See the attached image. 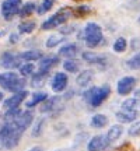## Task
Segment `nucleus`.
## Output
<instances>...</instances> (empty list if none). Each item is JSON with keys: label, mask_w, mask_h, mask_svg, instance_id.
<instances>
[{"label": "nucleus", "mask_w": 140, "mask_h": 151, "mask_svg": "<svg viewBox=\"0 0 140 151\" xmlns=\"http://www.w3.org/2000/svg\"><path fill=\"white\" fill-rule=\"evenodd\" d=\"M24 87H25V80H24V78H17L14 83H11L10 87H9L7 90L11 92H18V91H22Z\"/></svg>", "instance_id": "obj_23"}, {"label": "nucleus", "mask_w": 140, "mask_h": 151, "mask_svg": "<svg viewBox=\"0 0 140 151\" xmlns=\"http://www.w3.org/2000/svg\"><path fill=\"white\" fill-rule=\"evenodd\" d=\"M1 98H3V94H1V92H0V101H1Z\"/></svg>", "instance_id": "obj_39"}, {"label": "nucleus", "mask_w": 140, "mask_h": 151, "mask_svg": "<svg viewBox=\"0 0 140 151\" xmlns=\"http://www.w3.org/2000/svg\"><path fill=\"white\" fill-rule=\"evenodd\" d=\"M102 29L95 22H88L84 28V39L88 48H95L102 42Z\"/></svg>", "instance_id": "obj_1"}, {"label": "nucleus", "mask_w": 140, "mask_h": 151, "mask_svg": "<svg viewBox=\"0 0 140 151\" xmlns=\"http://www.w3.org/2000/svg\"><path fill=\"white\" fill-rule=\"evenodd\" d=\"M109 92H111V88H109L108 86H102V87H100V88L94 87L92 95H91V98H90L88 102L91 104V106L97 108V106H100V105H101V104L108 98Z\"/></svg>", "instance_id": "obj_2"}, {"label": "nucleus", "mask_w": 140, "mask_h": 151, "mask_svg": "<svg viewBox=\"0 0 140 151\" xmlns=\"http://www.w3.org/2000/svg\"><path fill=\"white\" fill-rule=\"evenodd\" d=\"M17 78H18V76H17L14 71H7V73H4V74H1L0 84H1V87H3L4 90H7V88L10 87L11 83H14Z\"/></svg>", "instance_id": "obj_15"}, {"label": "nucleus", "mask_w": 140, "mask_h": 151, "mask_svg": "<svg viewBox=\"0 0 140 151\" xmlns=\"http://www.w3.org/2000/svg\"><path fill=\"white\" fill-rule=\"evenodd\" d=\"M126 46H128L126 39H125V38H118V39L115 41V43H113V50L118 52V53H122V52H125Z\"/></svg>", "instance_id": "obj_29"}, {"label": "nucleus", "mask_w": 140, "mask_h": 151, "mask_svg": "<svg viewBox=\"0 0 140 151\" xmlns=\"http://www.w3.org/2000/svg\"><path fill=\"white\" fill-rule=\"evenodd\" d=\"M20 56H21V59L27 60V62H32V60L42 59V52H39V50H27V52L21 53Z\"/></svg>", "instance_id": "obj_19"}, {"label": "nucleus", "mask_w": 140, "mask_h": 151, "mask_svg": "<svg viewBox=\"0 0 140 151\" xmlns=\"http://www.w3.org/2000/svg\"><path fill=\"white\" fill-rule=\"evenodd\" d=\"M46 77H48V71H38L37 74L34 76L32 78V87H42L43 83H45V80H46Z\"/></svg>", "instance_id": "obj_21"}, {"label": "nucleus", "mask_w": 140, "mask_h": 151, "mask_svg": "<svg viewBox=\"0 0 140 151\" xmlns=\"http://www.w3.org/2000/svg\"><path fill=\"white\" fill-rule=\"evenodd\" d=\"M20 63H21V56H16L11 52H6L1 56V66L4 69H16V67H20Z\"/></svg>", "instance_id": "obj_7"}, {"label": "nucleus", "mask_w": 140, "mask_h": 151, "mask_svg": "<svg viewBox=\"0 0 140 151\" xmlns=\"http://www.w3.org/2000/svg\"><path fill=\"white\" fill-rule=\"evenodd\" d=\"M17 39H18V37H17L16 34H11V35H10V42L11 43H16Z\"/></svg>", "instance_id": "obj_36"}, {"label": "nucleus", "mask_w": 140, "mask_h": 151, "mask_svg": "<svg viewBox=\"0 0 140 151\" xmlns=\"http://www.w3.org/2000/svg\"><path fill=\"white\" fill-rule=\"evenodd\" d=\"M67 86V76L65 73H56L52 80V90L55 92H62Z\"/></svg>", "instance_id": "obj_10"}, {"label": "nucleus", "mask_w": 140, "mask_h": 151, "mask_svg": "<svg viewBox=\"0 0 140 151\" xmlns=\"http://www.w3.org/2000/svg\"><path fill=\"white\" fill-rule=\"evenodd\" d=\"M20 113H21V111L18 109V106L17 108H10V109H7V112L4 115V119L6 120H14Z\"/></svg>", "instance_id": "obj_32"}, {"label": "nucleus", "mask_w": 140, "mask_h": 151, "mask_svg": "<svg viewBox=\"0 0 140 151\" xmlns=\"http://www.w3.org/2000/svg\"><path fill=\"white\" fill-rule=\"evenodd\" d=\"M122 133H123V127L121 126V124H113L111 129L108 130L107 133V137L109 141H116L122 136Z\"/></svg>", "instance_id": "obj_17"}, {"label": "nucleus", "mask_w": 140, "mask_h": 151, "mask_svg": "<svg viewBox=\"0 0 140 151\" xmlns=\"http://www.w3.org/2000/svg\"><path fill=\"white\" fill-rule=\"evenodd\" d=\"M63 42V37L62 35H51L46 41V48H55L59 43Z\"/></svg>", "instance_id": "obj_28"}, {"label": "nucleus", "mask_w": 140, "mask_h": 151, "mask_svg": "<svg viewBox=\"0 0 140 151\" xmlns=\"http://www.w3.org/2000/svg\"><path fill=\"white\" fill-rule=\"evenodd\" d=\"M92 80V71L91 70H83L80 74L77 76V84L80 87H87Z\"/></svg>", "instance_id": "obj_16"}, {"label": "nucleus", "mask_w": 140, "mask_h": 151, "mask_svg": "<svg viewBox=\"0 0 140 151\" xmlns=\"http://www.w3.org/2000/svg\"><path fill=\"white\" fill-rule=\"evenodd\" d=\"M126 65L129 66L130 69H133V70H140V52L137 55H135L133 58H130L126 62Z\"/></svg>", "instance_id": "obj_30"}, {"label": "nucleus", "mask_w": 140, "mask_h": 151, "mask_svg": "<svg viewBox=\"0 0 140 151\" xmlns=\"http://www.w3.org/2000/svg\"><path fill=\"white\" fill-rule=\"evenodd\" d=\"M28 95V91H25V90H22V91H18V92H14V95L13 97H10L9 99H6L4 101V108L6 109H10V108H17L20 104L25 99V97Z\"/></svg>", "instance_id": "obj_8"}, {"label": "nucleus", "mask_w": 140, "mask_h": 151, "mask_svg": "<svg viewBox=\"0 0 140 151\" xmlns=\"http://www.w3.org/2000/svg\"><path fill=\"white\" fill-rule=\"evenodd\" d=\"M69 18V13L66 11H60V13H56L55 16H52L51 18H48L46 21L42 24V29H52V28H56L58 25H62L63 22L67 21Z\"/></svg>", "instance_id": "obj_3"}, {"label": "nucleus", "mask_w": 140, "mask_h": 151, "mask_svg": "<svg viewBox=\"0 0 140 151\" xmlns=\"http://www.w3.org/2000/svg\"><path fill=\"white\" fill-rule=\"evenodd\" d=\"M32 120H34V115L31 112H28V111L27 112H21L16 119H14L16 124L22 130V132H25V130L30 127V124L32 123Z\"/></svg>", "instance_id": "obj_9"}, {"label": "nucleus", "mask_w": 140, "mask_h": 151, "mask_svg": "<svg viewBox=\"0 0 140 151\" xmlns=\"http://www.w3.org/2000/svg\"><path fill=\"white\" fill-rule=\"evenodd\" d=\"M0 80H1V74H0Z\"/></svg>", "instance_id": "obj_40"}, {"label": "nucleus", "mask_w": 140, "mask_h": 151, "mask_svg": "<svg viewBox=\"0 0 140 151\" xmlns=\"http://www.w3.org/2000/svg\"><path fill=\"white\" fill-rule=\"evenodd\" d=\"M139 118V112L137 111H122V112L116 113V119H118L121 123H129L133 122Z\"/></svg>", "instance_id": "obj_11"}, {"label": "nucleus", "mask_w": 140, "mask_h": 151, "mask_svg": "<svg viewBox=\"0 0 140 151\" xmlns=\"http://www.w3.org/2000/svg\"><path fill=\"white\" fill-rule=\"evenodd\" d=\"M109 143L111 141L108 140L107 136H102V134L94 136V137H91V140L88 141L87 150L88 151H104L109 146Z\"/></svg>", "instance_id": "obj_4"}, {"label": "nucleus", "mask_w": 140, "mask_h": 151, "mask_svg": "<svg viewBox=\"0 0 140 151\" xmlns=\"http://www.w3.org/2000/svg\"><path fill=\"white\" fill-rule=\"evenodd\" d=\"M83 59L87 60L88 63H97V65H100L104 60V58L100 56V55L92 53V52H84V53H83Z\"/></svg>", "instance_id": "obj_22"}, {"label": "nucleus", "mask_w": 140, "mask_h": 151, "mask_svg": "<svg viewBox=\"0 0 140 151\" xmlns=\"http://www.w3.org/2000/svg\"><path fill=\"white\" fill-rule=\"evenodd\" d=\"M59 63V58L58 56H46V58H43L41 59V63H39V70L41 71H48L53 67L55 65H58Z\"/></svg>", "instance_id": "obj_12"}, {"label": "nucleus", "mask_w": 140, "mask_h": 151, "mask_svg": "<svg viewBox=\"0 0 140 151\" xmlns=\"http://www.w3.org/2000/svg\"><path fill=\"white\" fill-rule=\"evenodd\" d=\"M77 52H79V48L76 46L74 43H67L63 48H60L59 55L60 56H65L67 59H73L76 55H77Z\"/></svg>", "instance_id": "obj_13"}, {"label": "nucleus", "mask_w": 140, "mask_h": 151, "mask_svg": "<svg viewBox=\"0 0 140 151\" xmlns=\"http://www.w3.org/2000/svg\"><path fill=\"white\" fill-rule=\"evenodd\" d=\"M136 106H137V98H129L122 102L123 111H136Z\"/></svg>", "instance_id": "obj_27"}, {"label": "nucleus", "mask_w": 140, "mask_h": 151, "mask_svg": "<svg viewBox=\"0 0 140 151\" xmlns=\"http://www.w3.org/2000/svg\"><path fill=\"white\" fill-rule=\"evenodd\" d=\"M135 97H136V98L140 97V88H137V90L135 91Z\"/></svg>", "instance_id": "obj_38"}, {"label": "nucleus", "mask_w": 140, "mask_h": 151, "mask_svg": "<svg viewBox=\"0 0 140 151\" xmlns=\"http://www.w3.org/2000/svg\"><path fill=\"white\" fill-rule=\"evenodd\" d=\"M135 86H136L135 77H130V76L122 77V78L118 81V94L119 95H128V94L132 92V90L135 88Z\"/></svg>", "instance_id": "obj_6"}, {"label": "nucleus", "mask_w": 140, "mask_h": 151, "mask_svg": "<svg viewBox=\"0 0 140 151\" xmlns=\"http://www.w3.org/2000/svg\"><path fill=\"white\" fill-rule=\"evenodd\" d=\"M59 104V97H52V98H48L45 104L42 105L41 108V112H51L52 109L56 108V105Z\"/></svg>", "instance_id": "obj_20"}, {"label": "nucleus", "mask_w": 140, "mask_h": 151, "mask_svg": "<svg viewBox=\"0 0 140 151\" xmlns=\"http://www.w3.org/2000/svg\"><path fill=\"white\" fill-rule=\"evenodd\" d=\"M35 9H37V6L34 4V3H31V1H28V3H25V4L21 7V10H20V16L21 17L30 16V14H32L34 11H35Z\"/></svg>", "instance_id": "obj_24"}, {"label": "nucleus", "mask_w": 140, "mask_h": 151, "mask_svg": "<svg viewBox=\"0 0 140 151\" xmlns=\"http://www.w3.org/2000/svg\"><path fill=\"white\" fill-rule=\"evenodd\" d=\"M128 133L130 136H140V120H137L136 123H133L132 126L129 127Z\"/></svg>", "instance_id": "obj_35"}, {"label": "nucleus", "mask_w": 140, "mask_h": 151, "mask_svg": "<svg viewBox=\"0 0 140 151\" xmlns=\"http://www.w3.org/2000/svg\"><path fill=\"white\" fill-rule=\"evenodd\" d=\"M43 127H45V119H39L37 123H35V126H34V130H32L34 137H39V136L42 134Z\"/></svg>", "instance_id": "obj_31"}, {"label": "nucleus", "mask_w": 140, "mask_h": 151, "mask_svg": "<svg viewBox=\"0 0 140 151\" xmlns=\"http://www.w3.org/2000/svg\"><path fill=\"white\" fill-rule=\"evenodd\" d=\"M91 126L92 127H95V129H102L108 124V118L102 113H97V115H94L91 118Z\"/></svg>", "instance_id": "obj_14"}, {"label": "nucleus", "mask_w": 140, "mask_h": 151, "mask_svg": "<svg viewBox=\"0 0 140 151\" xmlns=\"http://www.w3.org/2000/svg\"><path fill=\"white\" fill-rule=\"evenodd\" d=\"M18 29H20V32H21V34H30V32H32L34 29H35V22H34V21L21 22V24L18 25Z\"/></svg>", "instance_id": "obj_25"}, {"label": "nucleus", "mask_w": 140, "mask_h": 151, "mask_svg": "<svg viewBox=\"0 0 140 151\" xmlns=\"http://www.w3.org/2000/svg\"><path fill=\"white\" fill-rule=\"evenodd\" d=\"M53 0H43L42 1V4H41V9H39V13L42 14V13H45V11H49L52 7H53Z\"/></svg>", "instance_id": "obj_34"}, {"label": "nucleus", "mask_w": 140, "mask_h": 151, "mask_svg": "<svg viewBox=\"0 0 140 151\" xmlns=\"http://www.w3.org/2000/svg\"><path fill=\"white\" fill-rule=\"evenodd\" d=\"M63 69L69 73H77L79 71V63L76 60H71V59H67L63 63Z\"/></svg>", "instance_id": "obj_26"}, {"label": "nucleus", "mask_w": 140, "mask_h": 151, "mask_svg": "<svg viewBox=\"0 0 140 151\" xmlns=\"http://www.w3.org/2000/svg\"><path fill=\"white\" fill-rule=\"evenodd\" d=\"M48 99V94L46 92H35L34 94L32 99L30 101V102L27 104L28 108H32V106H35V105H38V104L43 102V101H46Z\"/></svg>", "instance_id": "obj_18"}, {"label": "nucleus", "mask_w": 140, "mask_h": 151, "mask_svg": "<svg viewBox=\"0 0 140 151\" xmlns=\"http://www.w3.org/2000/svg\"><path fill=\"white\" fill-rule=\"evenodd\" d=\"M34 70H35V67H34L32 63H25V65L20 66V73L22 76H28V74H32Z\"/></svg>", "instance_id": "obj_33"}, {"label": "nucleus", "mask_w": 140, "mask_h": 151, "mask_svg": "<svg viewBox=\"0 0 140 151\" xmlns=\"http://www.w3.org/2000/svg\"><path fill=\"white\" fill-rule=\"evenodd\" d=\"M28 151H43L41 147H34V148H31V150H28Z\"/></svg>", "instance_id": "obj_37"}, {"label": "nucleus", "mask_w": 140, "mask_h": 151, "mask_svg": "<svg viewBox=\"0 0 140 151\" xmlns=\"http://www.w3.org/2000/svg\"><path fill=\"white\" fill-rule=\"evenodd\" d=\"M20 4H21V0H6L1 4V11L6 20H11V17L14 14L20 13Z\"/></svg>", "instance_id": "obj_5"}]
</instances>
